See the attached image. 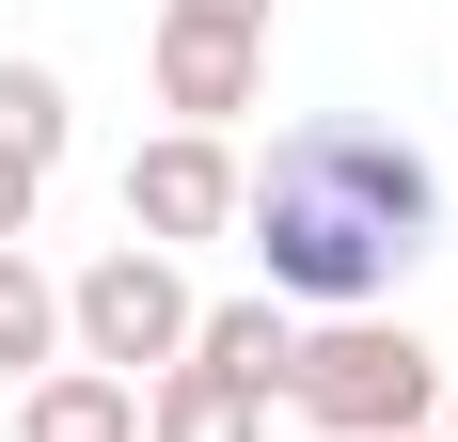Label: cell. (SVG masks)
Returning <instances> with one entry per match:
<instances>
[{
  "label": "cell",
  "instance_id": "6da1fadb",
  "mask_svg": "<svg viewBox=\"0 0 458 442\" xmlns=\"http://www.w3.org/2000/svg\"><path fill=\"white\" fill-rule=\"evenodd\" d=\"M427 221H443L427 142L364 127V111H317V127H284L269 158H237V237H253V268H269V301L364 316L379 285L427 253Z\"/></svg>",
  "mask_w": 458,
  "mask_h": 442
},
{
  "label": "cell",
  "instance_id": "7a4b0ae2",
  "mask_svg": "<svg viewBox=\"0 0 458 442\" xmlns=\"http://www.w3.org/2000/svg\"><path fill=\"white\" fill-rule=\"evenodd\" d=\"M443 379L458 363L411 316H317L301 363H284V411H317L332 442H411V427H443Z\"/></svg>",
  "mask_w": 458,
  "mask_h": 442
},
{
  "label": "cell",
  "instance_id": "3957f363",
  "mask_svg": "<svg viewBox=\"0 0 458 442\" xmlns=\"http://www.w3.org/2000/svg\"><path fill=\"white\" fill-rule=\"evenodd\" d=\"M190 268L174 253H142V237H111V253L80 268V285H64V363H95V379H158V363H190Z\"/></svg>",
  "mask_w": 458,
  "mask_h": 442
},
{
  "label": "cell",
  "instance_id": "277c9868",
  "mask_svg": "<svg viewBox=\"0 0 458 442\" xmlns=\"http://www.w3.org/2000/svg\"><path fill=\"white\" fill-rule=\"evenodd\" d=\"M269 80V0H158V111L222 142Z\"/></svg>",
  "mask_w": 458,
  "mask_h": 442
},
{
  "label": "cell",
  "instance_id": "5b68a950",
  "mask_svg": "<svg viewBox=\"0 0 458 442\" xmlns=\"http://www.w3.org/2000/svg\"><path fill=\"white\" fill-rule=\"evenodd\" d=\"M127 237H142V253L237 237V142H206V127H158V142L127 158Z\"/></svg>",
  "mask_w": 458,
  "mask_h": 442
},
{
  "label": "cell",
  "instance_id": "8992f818",
  "mask_svg": "<svg viewBox=\"0 0 458 442\" xmlns=\"http://www.w3.org/2000/svg\"><path fill=\"white\" fill-rule=\"evenodd\" d=\"M190 363H206L222 395L269 411V395H284V363H301V316H284V301H206V316H190Z\"/></svg>",
  "mask_w": 458,
  "mask_h": 442
},
{
  "label": "cell",
  "instance_id": "52a82bcc",
  "mask_svg": "<svg viewBox=\"0 0 458 442\" xmlns=\"http://www.w3.org/2000/svg\"><path fill=\"white\" fill-rule=\"evenodd\" d=\"M16 442H142V395L95 363H47V379H16Z\"/></svg>",
  "mask_w": 458,
  "mask_h": 442
},
{
  "label": "cell",
  "instance_id": "ba28073f",
  "mask_svg": "<svg viewBox=\"0 0 458 442\" xmlns=\"http://www.w3.org/2000/svg\"><path fill=\"white\" fill-rule=\"evenodd\" d=\"M142 442H269V411L222 395L206 363H158V379H142Z\"/></svg>",
  "mask_w": 458,
  "mask_h": 442
},
{
  "label": "cell",
  "instance_id": "9c48e42d",
  "mask_svg": "<svg viewBox=\"0 0 458 442\" xmlns=\"http://www.w3.org/2000/svg\"><path fill=\"white\" fill-rule=\"evenodd\" d=\"M64 363V285L32 253H0V379H47Z\"/></svg>",
  "mask_w": 458,
  "mask_h": 442
},
{
  "label": "cell",
  "instance_id": "30bf717a",
  "mask_svg": "<svg viewBox=\"0 0 458 442\" xmlns=\"http://www.w3.org/2000/svg\"><path fill=\"white\" fill-rule=\"evenodd\" d=\"M0 158L16 174H64V80L47 64H0Z\"/></svg>",
  "mask_w": 458,
  "mask_h": 442
},
{
  "label": "cell",
  "instance_id": "8fae6325",
  "mask_svg": "<svg viewBox=\"0 0 458 442\" xmlns=\"http://www.w3.org/2000/svg\"><path fill=\"white\" fill-rule=\"evenodd\" d=\"M32 206H47V174H16V158H0V253L32 237Z\"/></svg>",
  "mask_w": 458,
  "mask_h": 442
},
{
  "label": "cell",
  "instance_id": "7c38bea8",
  "mask_svg": "<svg viewBox=\"0 0 458 442\" xmlns=\"http://www.w3.org/2000/svg\"><path fill=\"white\" fill-rule=\"evenodd\" d=\"M443 442H458V379H443Z\"/></svg>",
  "mask_w": 458,
  "mask_h": 442
},
{
  "label": "cell",
  "instance_id": "4fadbf2b",
  "mask_svg": "<svg viewBox=\"0 0 458 442\" xmlns=\"http://www.w3.org/2000/svg\"><path fill=\"white\" fill-rule=\"evenodd\" d=\"M411 442H443V427H411Z\"/></svg>",
  "mask_w": 458,
  "mask_h": 442
}]
</instances>
